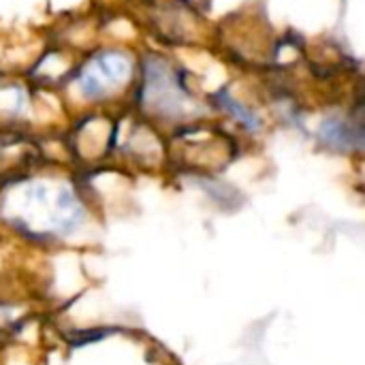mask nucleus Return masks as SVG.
<instances>
[{
  "label": "nucleus",
  "mask_w": 365,
  "mask_h": 365,
  "mask_svg": "<svg viewBox=\"0 0 365 365\" xmlns=\"http://www.w3.org/2000/svg\"><path fill=\"white\" fill-rule=\"evenodd\" d=\"M128 75V64L124 56L118 53H103L98 56L88 71L81 75V90L90 98H98L105 94L109 83H120ZM111 88V86H109Z\"/></svg>",
  "instance_id": "obj_1"
}]
</instances>
